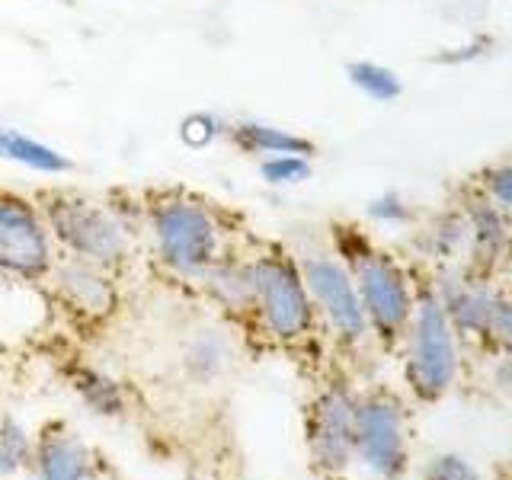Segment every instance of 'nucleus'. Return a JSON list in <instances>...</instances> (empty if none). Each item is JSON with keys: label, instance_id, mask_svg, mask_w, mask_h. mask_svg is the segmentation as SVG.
<instances>
[{"label": "nucleus", "instance_id": "29", "mask_svg": "<svg viewBox=\"0 0 512 480\" xmlns=\"http://www.w3.org/2000/svg\"><path fill=\"white\" fill-rule=\"evenodd\" d=\"M52 4H55V0H52Z\"/></svg>", "mask_w": 512, "mask_h": 480}, {"label": "nucleus", "instance_id": "1", "mask_svg": "<svg viewBox=\"0 0 512 480\" xmlns=\"http://www.w3.org/2000/svg\"><path fill=\"white\" fill-rule=\"evenodd\" d=\"M141 224L148 228L157 263L183 282H202L228 250V228L218 208L180 189L151 192L141 199Z\"/></svg>", "mask_w": 512, "mask_h": 480}, {"label": "nucleus", "instance_id": "6", "mask_svg": "<svg viewBox=\"0 0 512 480\" xmlns=\"http://www.w3.org/2000/svg\"><path fill=\"white\" fill-rule=\"evenodd\" d=\"M58 247L36 199L0 186V272L20 282H45Z\"/></svg>", "mask_w": 512, "mask_h": 480}, {"label": "nucleus", "instance_id": "22", "mask_svg": "<svg viewBox=\"0 0 512 480\" xmlns=\"http://www.w3.org/2000/svg\"><path fill=\"white\" fill-rule=\"evenodd\" d=\"M260 176L269 186H298L311 176V157L304 154H276L260 160Z\"/></svg>", "mask_w": 512, "mask_h": 480}, {"label": "nucleus", "instance_id": "14", "mask_svg": "<svg viewBox=\"0 0 512 480\" xmlns=\"http://www.w3.org/2000/svg\"><path fill=\"white\" fill-rule=\"evenodd\" d=\"M36 471L39 480H87L90 477V455L71 432H52L36 445Z\"/></svg>", "mask_w": 512, "mask_h": 480}, {"label": "nucleus", "instance_id": "19", "mask_svg": "<svg viewBox=\"0 0 512 480\" xmlns=\"http://www.w3.org/2000/svg\"><path fill=\"white\" fill-rule=\"evenodd\" d=\"M74 388L80 394V400L96 410L103 416H116L125 410V397H122V388L116 378H109L103 372H93V368H87V372L74 375Z\"/></svg>", "mask_w": 512, "mask_h": 480}, {"label": "nucleus", "instance_id": "28", "mask_svg": "<svg viewBox=\"0 0 512 480\" xmlns=\"http://www.w3.org/2000/svg\"><path fill=\"white\" fill-rule=\"evenodd\" d=\"M490 48V39H477L474 45H464V48H455V55H442L439 61H471V58H480Z\"/></svg>", "mask_w": 512, "mask_h": 480}, {"label": "nucleus", "instance_id": "21", "mask_svg": "<svg viewBox=\"0 0 512 480\" xmlns=\"http://www.w3.org/2000/svg\"><path fill=\"white\" fill-rule=\"evenodd\" d=\"M224 132H228V122H224L221 116H215V112L208 109H199V112H189V116L180 122V138L186 148H212L215 141L224 138Z\"/></svg>", "mask_w": 512, "mask_h": 480}, {"label": "nucleus", "instance_id": "7", "mask_svg": "<svg viewBox=\"0 0 512 480\" xmlns=\"http://www.w3.org/2000/svg\"><path fill=\"white\" fill-rule=\"evenodd\" d=\"M304 288H308L314 311L324 314L330 330L343 343H362L368 336V317L359 301L356 282H352L346 263L333 253H304L298 260Z\"/></svg>", "mask_w": 512, "mask_h": 480}, {"label": "nucleus", "instance_id": "20", "mask_svg": "<svg viewBox=\"0 0 512 480\" xmlns=\"http://www.w3.org/2000/svg\"><path fill=\"white\" fill-rule=\"evenodd\" d=\"M32 455H36V445H32L23 423H16L13 416H4L0 420V477H13L29 468Z\"/></svg>", "mask_w": 512, "mask_h": 480}, {"label": "nucleus", "instance_id": "18", "mask_svg": "<svg viewBox=\"0 0 512 480\" xmlns=\"http://www.w3.org/2000/svg\"><path fill=\"white\" fill-rule=\"evenodd\" d=\"M346 74H349V84L356 90H362L368 100H375V103H391L404 93L400 77L378 61H352L346 68Z\"/></svg>", "mask_w": 512, "mask_h": 480}, {"label": "nucleus", "instance_id": "5", "mask_svg": "<svg viewBox=\"0 0 512 480\" xmlns=\"http://www.w3.org/2000/svg\"><path fill=\"white\" fill-rule=\"evenodd\" d=\"M407 381L423 400H439L452 388L458 372L455 327L448 320L439 295L426 292L413 301V314L407 324Z\"/></svg>", "mask_w": 512, "mask_h": 480}, {"label": "nucleus", "instance_id": "8", "mask_svg": "<svg viewBox=\"0 0 512 480\" xmlns=\"http://www.w3.org/2000/svg\"><path fill=\"white\" fill-rule=\"evenodd\" d=\"M356 455L381 477H400L407 468L404 407L391 394H368L356 400Z\"/></svg>", "mask_w": 512, "mask_h": 480}, {"label": "nucleus", "instance_id": "13", "mask_svg": "<svg viewBox=\"0 0 512 480\" xmlns=\"http://www.w3.org/2000/svg\"><path fill=\"white\" fill-rule=\"evenodd\" d=\"M205 292L212 295L224 311L244 314L253 311V285H250V260H240V256L224 250L215 266L205 272Z\"/></svg>", "mask_w": 512, "mask_h": 480}, {"label": "nucleus", "instance_id": "12", "mask_svg": "<svg viewBox=\"0 0 512 480\" xmlns=\"http://www.w3.org/2000/svg\"><path fill=\"white\" fill-rule=\"evenodd\" d=\"M0 160L32 170V173H42V176H61L74 167L71 157L58 151L55 144H48L13 125H0Z\"/></svg>", "mask_w": 512, "mask_h": 480}, {"label": "nucleus", "instance_id": "9", "mask_svg": "<svg viewBox=\"0 0 512 480\" xmlns=\"http://www.w3.org/2000/svg\"><path fill=\"white\" fill-rule=\"evenodd\" d=\"M308 448L317 471L340 474L356 455V397L343 384L320 391L308 413Z\"/></svg>", "mask_w": 512, "mask_h": 480}, {"label": "nucleus", "instance_id": "26", "mask_svg": "<svg viewBox=\"0 0 512 480\" xmlns=\"http://www.w3.org/2000/svg\"><path fill=\"white\" fill-rule=\"evenodd\" d=\"M368 215L375 221H384V224H400V221H410V205L397 196V192H384V196L368 202Z\"/></svg>", "mask_w": 512, "mask_h": 480}, {"label": "nucleus", "instance_id": "4", "mask_svg": "<svg viewBox=\"0 0 512 480\" xmlns=\"http://www.w3.org/2000/svg\"><path fill=\"white\" fill-rule=\"evenodd\" d=\"M250 260L253 314L279 343H295L314 327V304L304 288L298 260L282 250H260Z\"/></svg>", "mask_w": 512, "mask_h": 480}, {"label": "nucleus", "instance_id": "2", "mask_svg": "<svg viewBox=\"0 0 512 480\" xmlns=\"http://www.w3.org/2000/svg\"><path fill=\"white\" fill-rule=\"evenodd\" d=\"M55 247L103 269H119L135 244V221L112 199L74 189H45L36 196Z\"/></svg>", "mask_w": 512, "mask_h": 480}, {"label": "nucleus", "instance_id": "17", "mask_svg": "<svg viewBox=\"0 0 512 480\" xmlns=\"http://www.w3.org/2000/svg\"><path fill=\"white\" fill-rule=\"evenodd\" d=\"M468 231L474 237L477 260H493L506 247V218L490 199H477L468 208Z\"/></svg>", "mask_w": 512, "mask_h": 480}, {"label": "nucleus", "instance_id": "10", "mask_svg": "<svg viewBox=\"0 0 512 480\" xmlns=\"http://www.w3.org/2000/svg\"><path fill=\"white\" fill-rule=\"evenodd\" d=\"M45 282H52L58 298L87 320H106L119 308V288L112 272L77 256H58Z\"/></svg>", "mask_w": 512, "mask_h": 480}, {"label": "nucleus", "instance_id": "23", "mask_svg": "<svg viewBox=\"0 0 512 480\" xmlns=\"http://www.w3.org/2000/svg\"><path fill=\"white\" fill-rule=\"evenodd\" d=\"M468 218L461 215H442L436 224L429 228V250L432 253H442V256H452L458 250V244H464L468 237Z\"/></svg>", "mask_w": 512, "mask_h": 480}, {"label": "nucleus", "instance_id": "11", "mask_svg": "<svg viewBox=\"0 0 512 480\" xmlns=\"http://www.w3.org/2000/svg\"><path fill=\"white\" fill-rule=\"evenodd\" d=\"M224 141L237 148L240 154L250 157H276V154H314V141L304 138L298 132H288L282 125H272L263 119H234L228 122V132H224Z\"/></svg>", "mask_w": 512, "mask_h": 480}, {"label": "nucleus", "instance_id": "24", "mask_svg": "<svg viewBox=\"0 0 512 480\" xmlns=\"http://www.w3.org/2000/svg\"><path fill=\"white\" fill-rule=\"evenodd\" d=\"M423 480H480V474L464 458L442 455V458H432Z\"/></svg>", "mask_w": 512, "mask_h": 480}, {"label": "nucleus", "instance_id": "3", "mask_svg": "<svg viewBox=\"0 0 512 480\" xmlns=\"http://www.w3.org/2000/svg\"><path fill=\"white\" fill-rule=\"evenodd\" d=\"M336 256L346 263L352 282H356L359 301L368 317V330H375L381 340H397L407 330L413 314V292L400 269L388 253L372 247V240L356 228L336 224L333 228Z\"/></svg>", "mask_w": 512, "mask_h": 480}, {"label": "nucleus", "instance_id": "27", "mask_svg": "<svg viewBox=\"0 0 512 480\" xmlns=\"http://www.w3.org/2000/svg\"><path fill=\"white\" fill-rule=\"evenodd\" d=\"M487 189H490V196L496 202L512 208V160H509V164H503V167H496V170L487 173Z\"/></svg>", "mask_w": 512, "mask_h": 480}, {"label": "nucleus", "instance_id": "15", "mask_svg": "<svg viewBox=\"0 0 512 480\" xmlns=\"http://www.w3.org/2000/svg\"><path fill=\"white\" fill-rule=\"evenodd\" d=\"M500 292H493L487 285H448L442 288V308L452 320V327L458 330H468V333H487V320H490V311Z\"/></svg>", "mask_w": 512, "mask_h": 480}, {"label": "nucleus", "instance_id": "16", "mask_svg": "<svg viewBox=\"0 0 512 480\" xmlns=\"http://www.w3.org/2000/svg\"><path fill=\"white\" fill-rule=\"evenodd\" d=\"M186 365L189 372L202 378V381H212L218 375H224V368L231 365V340L224 330H199L192 336V343L186 349Z\"/></svg>", "mask_w": 512, "mask_h": 480}, {"label": "nucleus", "instance_id": "25", "mask_svg": "<svg viewBox=\"0 0 512 480\" xmlns=\"http://www.w3.org/2000/svg\"><path fill=\"white\" fill-rule=\"evenodd\" d=\"M484 336H493V340L500 343V346L512 349V298H506V295L496 298Z\"/></svg>", "mask_w": 512, "mask_h": 480}]
</instances>
